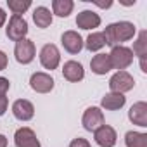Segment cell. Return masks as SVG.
<instances>
[{
  "mask_svg": "<svg viewBox=\"0 0 147 147\" xmlns=\"http://www.w3.org/2000/svg\"><path fill=\"white\" fill-rule=\"evenodd\" d=\"M54 83H55L54 78L50 75H47V73H42V71L33 73L31 78H30V87L36 94H49V92H52Z\"/></svg>",
  "mask_w": 147,
  "mask_h": 147,
  "instance_id": "7",
  "label": "cell"
},
{
  "mask_svg": "<svg viewBox=\"0 0 147 147\" xmlns=\"http://www.w3.org/2000/svg\"><path fill=\"white\" fill-rule=\"evenodd\" d=\"M12 114L19 121H30L35 116V106L26 99H18L12 104Z\"/></svg>",
  "mask_w": 147,
  "mask_h": 147,
  "instance_id": "12",
  "label": "cell"
},
{
  "mask_svg": "<svg viewBox=\"0 0 147 147\" xmlns=\"http://www.w3.org/2000/svg\"><path fill=\"white\" fill-rule=\"evenodd\" d=\"M7 64H9V59H7L5 52H4V50H0V71H4V69L7 67Z\"/></svg>",
  "mask_w": 147,
  "mask_h": 147,
  "instance_id": "27",
  "label": "cell"
},
{
  "mask_svg": "<svg viewBox=\"0 0 147 147\" xmlns=\"http://www.w3.org/2000/svg\"><path fill=\"white\" fill-rule=\"evenodd\" d=\"M131 52L135 55H138V57H145L147 55V31L145 30H142L138 33V38L133 43V50Z\"/></svg>",
  "mask_w": 147,
  "mask_h": 147,
  "instance_id": "22",
  "label": "cell"
},
{
  "mask_svg": "<svg viewBox=\"0 0 147 147\" xmlns=\"http://www.w3.org/2000/svg\"><path fill=\"white\" fill-rule=\"evenodd\" d=\"M14 55H16V61L19 64H30L35 55H36V49H35V43L28 38H23L19 42H16V47H14Z\"/></svg>",
  "mask_w": 147,
  "mask_h": 147,
  "instance_id": "5",
  "label": "cell"
},
{
  "mask_svg": "<svg viewBox=\"0 0 147 147\" xmlns=\"http://www.w3.org/2000/svg\"><path fill=\"white\" fill-rule=\"evenodd\" d=\"M5 21H7V14H5V11L2 7H0V28L5 24Z\"/></svg>",
  "mask_w": 147,
  "mask_h": 147,
  "instance_id": "28",
  "label": "cell"
},
{
  "mask_svg": "<svg viewBox=\"0 0 147 147\" xmlns=\"http://www.w3.org/2000/svg\"><path fill=\"white\" fill-rule=\"evenodd\" d=\"M5 35L12 42H19V40L26 38V35H28V23H26V19L23 16H16L14 14L9 19V24L5 28Z\"/></svg>",
  "mask_w": 147,
  "mask_h": 147,
  "instance_id": "4",
  "label": "cell"
},
{
  "mask_svg": "<svg viewBox=\"0 0 147 147\" xmlns=\"http://www.w3.org/2000/svg\"><path fill=\"white\" fill-rule=\"evenodd\" d=\"M94 138H95L97 145H100V147H114L116 140H118V135H116V130L113 126L102 125L100 128H97L94 131Z\"/></svg>",
  "mask_w": 147,
  "mask_h": 147,
  "instance_id": "11",
  "label": "cell"
},
{
  "mask_svg": "<svg viewBox=\"0 0 147 147\" xmlns=\"http://www.w3.org/2000/svg\"><path fill=\"white\" fill-rule=\"evenodd\" d=\"M125 144H126V147H147V133L126 131Z\"/></svg>",
  "mask_w": 147,
  "mask_h": 147,
  "instance_id": "20",
  "label": "cell"
},
{
  "mask_svg": "<svg viewBox=\"0 0 147 147\" xmlns=\"http://www.w3.org/2000/svg\"><path fill=\"white\" fill-rule=\"evenodd\" d=\"M0 147H7V137L0 135Z\"/></svg>",
  "mask_w": 147,
  "mask_h": 147,
  "instance_id": "31",
  "label": "cell"
},
{
  "mask_svg": "<svg viewBox=\"0 0 147 147\" xmlns=\"http://www.w3.org/2000/svg\"><path fill=\"white\" fill-rule=\"evenodd\" d=\"M100 24V16L94 11H82L76 16V26L80 30H94L99 28Z\"/></svg>",
  "mask_w": 147,
  "mask_h": 147,
  "instance_id": "15",
  "label": "cell"
},
{
  "mask_svg": "<svg viewBox=\"0 0 147 147\" xmlns=\"http://www.w3.org/2000/svg\"><path fill=\"white\" fill-rule=\"evenodd\" d=\"M40 62L45 69H55L61 62V54H59V49L54 45V43H45L40 50Z\"/></svg>",
  "mask_w": 147,
  "mask_h": 147,
  "instance_id": "6",
  "label": "cell"
},
{
  "mask_svg": "<svg viewBox=\"0 0 147 147\" xmlns=\"http://www.w3.org/2000/svg\"><path fill=\"white\" fill-rule=\"evenodd\" d=\"M94 4H97V5H99V7H102V9H107V7H111V5H113V2H106V4H104V2H94Z\"/></svg>",
  "mask_w": 147,
  "mask_h": 147,
  "instance_id": "30",
  "label": "cell"
},
{
  "mask_svg": "<svg viewBox=\"0 0 147 147\" xmlns=\"http://www.w3.org/2000/svg\"><path fill=\"white\" fill-rule=\"evenodd\" d=\"M90 69L95 75H106L113 69L111 66V61H109V54H97L92 57L90 61Z\"/></svg>",
  "mask_w": 147,
  "mask_h": 147,
  "instance_id": "16",
  "label": "cell"
},
{
  "mask_svg": "<svg viewBox=\"0 0 147 147\" xmlns=\"http://www.w3.org/2000/svg\"><path fill=\"white\" fill-rule=\"evenodd\" d=\"M128 119L133 125H137L140 128H145L147 126V104L144 100L135 102L128 111Z\"/></svg>",
  "mask_w": 147,
  "mask_h": 147,
  "instance_id": "14",
  "label": "cell"
},
{
  "mask_svg": "<svg viewBox=\"0 0 147 147\" xmlns=\"http://www.w3.org/2000/svg\"><path fill=\"white\" fill-rule=\"evenodd\" d=\"M126 102V97L123 94H114V92H109L102 97L100 100V106L106 109V111H118L125 106Z\"/></svg>",
  "mask_w": 147,
  "mask_h": 147,
  "instance_id": "17",
  "label": "cell"
},
{
  "mask_svg": "<svg viewBox=\"0 0 147 147\" xmlns=\"http://www.w3.org/2000/svg\"><path fill=\"white\" fill-rule=\"evenodd\" d=\"M14 144H16V147H42L40 140L36 138V133L28 126H23V128L16 130Z\"/></svg>",
  "mask_w": 147,
  "mask_h": 147,
  "instance_id": "10",
  "label": "cell"
},
{
  "mask_svg": "<svg viewBox=\"0 0 147 147\" xmlns=\"http://www.w3.org/2000/svg\"><path fill=\"white\" fill-rule=\"evenodd\" d=\"M62 76L71 83H78L85 78V69L76 61H67L64 62V67H62Z\"/></svg>",
  "mask_w": 147,
  "mask_h": 147,
  "instance_id": "13",
  "label": "cell"
},
{
  "mask_svg": "<svg viewBox=\"0 0 147 147\" xmlns=\"http://www.w3.org/2000/svg\"><path fill=\"white\" fill-rule=\"evenodd\" d=\"M135 33H137V28L130 21L113 23V24L106 26V30L102 31V35L106 38V45H109V47H118L123 42L131 40L135 36Z\"/></svg>",
  "mask_w": 147,
  "mask_h": 147,
  "instance_id": "1",
  "label": "cell"
},
{
  "mask_svg": "<svg viewBox=\"0 0 147 147\" xmlns=\"http://www.w3.org/2000/svg\"><path fill=\"white\" fill-rule=\"evenodd\" d=\"M83 45L87 47V50L97 52V50H100V49L106 45V38H104L102 33H90L88 38H87V42H85Z\"/></svg>",
  "mask_w": 147,
  "mask_h": 147,
  "instance_id": "21",
  "label": "cell"
},
{
  "mask_svg": "<svg viewBox=\"0 0 147 147\" xmlns=\"http://www.w3.org/2000/svg\"><path fill=\"white\" fill-rule=\"evenodd\" d=\"M109 61H111L113 69L125 71V69H126L128 66H131V62H133V52H131V49L123 47V45L113 47V50H111V54H109Z\"/></svg>",
  "mask_w": 147,
  "mask_h": 147,
  "instance_id": "2",
  "label": "cell"
},
{
  "mask_svg": "<svg viewBox=\"0 0 147 147\" xmlns=\"http://www.w3.org/2000/svg\"><path fill=\"white\" fill-rule=\"evenodd\" d=\"M7 106H9V100L5 95H0V116H4L5 111H7Z\"/></svg>",
  "mask_w": 147,
  "mask_h": 147,
  "instance_id": "26",
  "label": "cell"
},
{
  "mask_svg": "<svg viewBox=\"0 0 147 147\" xmlns=\"http://www.w3.org/2000/svg\"><path fill=\"white\" fill-rule=\"evenodd\" d=\"M9 88H11L9 80L4 78V76H0V95H5V94L9 92Z\"/></svg>",
  "mask_w": 147,
  "mask_h": 147,
  "instance_id": "25",
  "label": "cell"
},
{
  "mask_svg": "<svg viewBox=\"0 0 147 147\" xmlns=\"http://www.w3.org/2000/svg\"><path fill=\"white\" fill-rule=\"evenodd\" d=\"M140 69H142V73H147V64H145V57H140Z\"/></svg>",
  "mask_w": 147,
  "mask_h": 147,
  "instance_id": "29",
  "label": "cell"
},
{
  "mask_svg": "<svg viewBox=\"0 0 147 147\" xmlns=\"http://www.w3.org/2000/svg\"><path fill=\"white\" fill-rule=\"evenodd\" d=\"M73 9H75L73 0H54L52 2V11L59 18H67L73 12Z\"/></svg>",
  "mask_w": 147,
  "mask_h": 147,
  "instance_id": "19",
  "label": "cell"
},
{
  "mask_svg": "<svg viewBox=\"0 0 147 147\" xmlns=\"http://www.w3.org/2000/svg\"><path fill=\"white\" fill-rule=\"evenodd\" d=\"M33 21H35V24L38 28H49L52 24V14H50V11L47 7L40 5V7H36L33 11Z\"/></svg>",
  "mask_w": 147,
  "mask_h": 147,
  "instance_id": "18",
  "label": "cell"
},
{
  "mask_svg": "<svg viewBox=\"0 0 147 147\" xmlns=\"http://www.w3.org/2000/svg\"><path fill=\"white\" fill-rule=\"evenodd\" d=\"M61 43H62L64 50L69 52V54H73V55H75V54H80V50L83 49V38H82V35H80L78 31H73V30L62 33Z\"/></svg>",
  "mask_w": 147,
  "mask_h": 147,
  "instance_id": "9",
  "label": "cell"
},
{
  "mask_svg": "<svg viewBox=\"0 0 147 147\" xmlns=\"http://www.w3.org/2000/svg\"><path fill=\"white\" fill-rule=\"evenodd\" d=\"M133 87H135V80H133V76L130 75L128 71H118V73H114V75L111 76V80H109V88L114 94L130 92Z\"/></svg>",
  "mask_w": 147,
  "mask_h": 147,
  "instance_id": "3",
  "label": "cell"
},
{
  "mask_svg": "<svg viewBox=\"0 0 147 147\" xmlns=\"http://www.w3.org/2000/svg\"><path fill=\"white\" fill-rule=\"evenodd\" d=\"M69 147H92V145H90V142H88L87 138L78 137V138H75V140L69 144Z\"/></svg>",
  "mask_w": 147,
  "mask_h": 147,
  "instance_id": "24",
  "label": "cell"
},
{
  "mask_svg": "<svg viewBox=\"0 0 147 147\" xmlns=\"http://www.w3.org/2000/svg\"><path fill=\"white\" fill-rule=\"evenodd\" d=\"M7 5L16 16H21L23 12H26L31 7V2L30 0H7Z\"/></svg>",
  "mask_w": 147,
  "mask_h": 147,
  "instance_id": "23",
  "label": "cell"
},
{
  "mask_svg": "<svg viewBox=\"0 0 147 147\" xmlns=\"http://www.w3.org/2000/svg\"><path fill=\"white\" fill-rule=\"evenodd\" d=\"M82 125L87 131H95L97 128H100L104 125V113L99 107H88L83 113Z\"/></svg>",
  "mask_w": 147,
  "mask_h": 147,
  "instance_id": "8",
  "label": "cell"
}]
</instances>
